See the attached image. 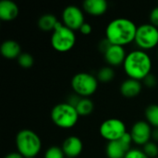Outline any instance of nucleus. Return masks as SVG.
<instances>
[{
	"label": "nucleus",
	"instance_id": "nucleus-26",
	"mask_svg": "<svg viewBox=\"0 0 158 158\" xmlns=\"http://www.w3.org/2000/svg\"><path fill=\"white\" fill-rule=\"evenodd\" d=\"M143 82L147 87L154 88L157 83V80H156V76L154 74L150 73L147 77H145V79L143 80Z\"/></svg>",
	"mask_w": 158,
	"mask_h": 158
},
{
	"label": "nucleus",
	"instance_id": "nucleus-13",
	"mask_svg": "<svg viewBox=\"0 0 158 158\" xmlns=\"http://www.w3.org/2000/svg\"><path fill=\"white\" fill-rule=\"evenodd\" d=\"M105 59L110 66H119L124 63L127 56L123 46L112 44L109 49L104 54Z\"/></svg>",
	"mask_w": 158,
	"mask_h": 158
},
{
	"label": "nucleus",
	"instance_id": "nucleus-10",
	"mask_svg": "<svg viewBox=\"0 0 158 158\" xmlns=\"http://www.w3.org/2000/svg\"><path fill=\"white\" fill-rule=\"evenodd\" d=\"M63 24L72 31L80 30L84 23V16L77 6H68L62 13Z\"/></svg>",
	"mask_w": 158,
	"mask_h": 158
},
{
	"label": "nucleus",
	"instance_id": "nucleus-24",
	"mask_svg": "<svg viewBox=\"0 0 158 158\" xmlns=\"http://www.w3.org/2000/svg\"><path fill=\"white\" fill-rule=\"evenodd\" d=\"M65 156L62 148H59L58 146L49 147L44 154V158H65Z\"/></svg>",
	"mask_w": 158,
	"mask_h": 158
},
{
	"label": "nucleus",
	"instance_id": "nucleus-32",
	"mask_svg": "<svg viewBox=\"0 0 158 158\" xmlns=\"http://www.w3.org/2000/svg\"><path fill=\"white\" fill-rule=\"evenodd\" d=\"M151 138L155 141V143L158 142V129L153 130V131H152V137Z\"/></svg>",
	"mask_w": 158,
	"mask_h": 158
},
{
	"label": "nucleus",
	"instance_id": "nucleus-5",
	"mask_svg": "<svg viewBox=\"0 0 158 158\" xmlns=\"http://www.w3.org/2000/svg\"><path fill=\"white\" fill-rule=\"evenodd\" d=\"M75 43L76 35L74 31L58 21L51 37V44L53 48L58 52H68L74 46Z\"/></svg>",
	"mask_w": 158,
	"mask_h": 158
},
{
	"label": "nucleus",
	"instance_id": "nucleus-8",
	"mask_svg": "<svg viewBox=\"0 0 158 158\" xmlns=\"http://www.w3.org/2000/svg\"><path fill=\"white\" fill-rule=\"evenodd\" d=\"M99 132L104 139L112 142L119 140L127 131L123 121L118 118H109L101 124Z\"/></svg>",
	"mask_w": 158,
	"mask_h": 158
},
{
	"label": "nucleus",
	"instance_id": "nucleus-19",
	"mask_svg": "<svg viewBox=\"0 0 158 158\" xmlns=\"http://www.w3.org/2000/svg\"><path fill=\"white\" fill-rule=\"evenodd\" d=\"M145 118L151 126L155 127V129H158V105H150L145 109Z\"/></svg>",
	"mask_w": 158,
	"mask_h": 158
},
{
	"label": "nucleus",
	"instance_id": "nucleus-2",
	"mask_svg": "<svg viewBox=\"0 0 158 158\" xmlns=\"http://www.w3.org/2000/svg\"><path fill=\"white\" fill-rule=\"evenodd\" d=\"M123 68L130 79L143 81L151 73L152 60L149 55L143 50L131 51L127 55Z\"/></svg>",
	"mask_w": 158,
	"mask_h": 158
},
{
	"label": "nucleus",
	"instance_id": "nucleus-21",
	"mask_svg": "<svg viewBox=\"0 0 158 158\" xmlns=\"http://www.w3.org/2000/svg\"><path fill=\"white\" fill-rule=\"evenodd\" d=\"M114 77H115V72L113 69L110 67H104L97 73L98 81H101L104 83H107L111 81L114 79Z\"/></svg>",
	"mask_w": 158,
	"mask_h": 158
},
{
	"label": "nucleus",
	"instance_id": "nucleus-17",
	"mask_svg": "<svg viewBox=\"0 0 158 158\" xmlns=\"http://www.w3.org/2000/svg\"><path fill=\"white\" fill-rule=\"evenodd\" d=\"M1 55L7 58V59H14L18 58L21 54V48L20 45L13 40H7L5 41L0 47Z\"/></svg>",
	"mask_w": 158,
	"mask_h": 158
},
{
	"label": "nucleus",
	"instance_id": "nucleus-29",
	"mask_svg": "<svg viewBox=\"0 0 158 158\" xmlns=\"http://www.w3.org/2000/svg\"><path fill=\"white\" fill-rule=\"evenodd\" d=\"M81 98H82V97H81L80 95H78V94H71V95H69V97L67 103H69V104L71 105L72 106L76 107L77 105L79 104V102L81 101Z\"/></svg>",
	"mask_w": 158,
	"mask_h": 158
},
{
	"label": "nucleus",
	"instance_id": "nucleus-14",
	"mask_svg": "<svg viewBox=\"0 0 158 158\" xmlns=\"http://www.w3.org/2000/svg\"><path fill=\"white\" fill-rule=\"evenodd\" d=\"M19 15L17 4L11 0H2L0 2V19L5 21L15 19Z\"/></svg>",
	"mask_w": 158,
	"mask_h": 158
},
{
	"label": "nucleus",
	"instance_id": "nucleus-23",
	"mask_svg": "<svg viewBox=\"0 0 158 158\" xmlns=\"http://www.w3.org/2000/svg\"><path fill=\"white\" fill-rule=\"evenodd\" d=\"M143 152L149 158L158 157V146L155 142H149L143 145Z\"/></svg>",
	"mask_w": 158,
	"mask_h": 158
},
{
	"label": "nucleus",
	"instance_id": "nucleus-15",
	"mask_svg": "<svg viewBox=\"0 0 158 158\" xmlns=\"http://www.w3.org/2000/svg\"><path fill=\"white\" fill-rule=\"evenodd\" d=\"M142 91V83L140 81L128 79L121 83L120 93L126 98H133L140 94Z\"/></svg>",
	"mask_w": 158,
	"mask_h": 158
},
{
	"label": "nucleus",
	"instance_id": "nucleus-6",
	"mask_svg": "<svg viewBox=\"0 0 158 158\" xmlns=\"http://www.w3.org/2000/svg\"><path fill=\"white\" fill-rule=\"evenodd\" d=\"M71 87L74 93L83 98L94 94L98 87V80L87 72H80L71 80Z\"/></svg>",
	"mask_w": 158,
	"mask_h": 158
},
{
	"label": "nucleus",
	"instance_id": "nucleus-11",
	"mask_svg": "<svg viewBox=\"0 0 158 158\" xmlns=\"http://www.w3.org/2000/svg\"><path fill=\"white\" fill-rule=\"evenodd\" d=\"M152 129L151 125L146 121H138L136 122L131 131V135L134 143L138 145H145L150 142L152 137Z\"/></svg>",
	"mask_w": 158,
	"mask_h": 158
},
{
	"label": "nucleus",
	"instance_id": "nucleus-33",
	"mask_svg": "<svg viewBox=\"0 0 158 158\" xmlns=\"http://www.w3.org/2000/svg\"><path fill=\"white\" fill-rule=\"evenodd\" d=\"M30 158H35V157H30Z\"/></svg>",
	"mask_w": 158,
	"mask_h": 158
},
{
	"label": "nucleus",
	"instance_id": "nucleus-3",
	"mask_svg": "<svg viewBox=\"0 0 158 158\" xmlns=\"http://www.w3.org/2000/svg\"><path fill=\"white\" fill-rule=\"evenodd\" d=\"M16 146L24 158L35 157L41 151L42 143L37 133L31 130H22L16 136Z\"/></svg>",
	"mask_w": 158,
	"mask_h": 158
},
{
	"label": "nucleus",
	"instance_id": "nucleus-4",
	"mask_svg": "<svg viewBox=\"0 0 158 158\" xmlns=\"http://www.w3.org/2000/svg\"><path fill=\"white\" fill-rule=\"evenodd\" d=\"M51 118L57 127L70 129L76 125L79 119V114L76 107L69 103H60L53 107L51 111Z\"/></svg>",
	"mask_w": 158,
	"mask_h": 158
},
{
	"label": "nucleus",
	"instance_id": "nucleus-16",
	"mask_svg": "<svg viewBox=\"0 0 158 158\" xmlns=\"http://www.w3.org/2000/svg\"><path fill=\"white\" fill-rule=\"evenodd\" d=\"M108 4L106 0H85L83 9L92 16H101L107 10Z\"/></svg>",
	"mask_w": 158,
	"mask_h": 158
},
{
	"label": "nucleus",
	"instance_id": "nucleus-20",
	"mask_svg": "<svg viewBox=\"0 0 158 158\" xmlns=\"http://www.w3.org/2000/svg\"><path fill=\"white\" fill-rule=\"evenodd\" d=\"M94 103L89 98H81L76 106L79 116H88L94 110Z\"/></svg>",
	"mask_w": 158,
	"mask_h": 158
},
{
	"label": "nucleus",
	"instance_id": "nucleus-28",
	"mask_svg": "<svg viewBox=\"0 0 158 158\" xmlns=\"http://www.w3.org/2000/svg\"><path fill=\"white\" fill-rule=\"evenodd\" d=\"M150 21H151V24H153L156 27H158V6L155 7L151 11V13H150Z\"/></svg>",
	"mask_w": 158,
	"mask_h": 158
},
{
	"label": "nucleus",
	"instance_id": "nucleus-31",
	"mask_svg": "<svg viewBox=\"0 0 158 158\" xmlns=\"http://www.w3.org/2000/svg\"><path fill=\"white\" fill-rule=\"evenodd\" d=\"M5 158H24L19 152H14V153H10L8 155H6Z\"/></svg>",
	"mask_w": 158,
	"mask_h": 158
},
{
	"label": "nucleus",
	"instance_id": "nucleus-1",
	"mask_svg": "<svg viewBox=\"0 0 158 158\" xmlns=\"http://www.w3.org/2000/svg\"><path fill=\"white\" fill-rule=\"evenodd\" d=\"M137 28L131 19H115L108 23L106 29V38L114 45L124 46L135 40Z\"/></svg>",
	"mask_w": 158,
	"mask_h": 158
},
{
	"label": "nucleus",
	"instance_id": "nucleus-30",
	"mask_svg": "<svg viewBox=\"0 0 158 158\" xmlns=\"http://www.w3.org/2000/svg\"><path fill=\"white\" fill-rule=\"evenodd\" d=\"M80 31H81L82 34H85V35H87V34H90V33L92 32V26H91L89 23H86V22H84V23H83V25L81 27V29H80Z\"/></svg>",
	"mask_w": 158,
	"mask_h": 158
},
{
	"label": "nucleus",
	"instance_id": "nucleus-27",
	"mask_svg": "<svg viewBox=\"0 0 158 158\" xmlns=\"http://www.w3.org/2000/svg\"><path fill=\"white\" fill-rule=\"evenodd\" d=\"M111 45H112V44H111L106 38H105V39H103V40L99 43L98 48H99L100 52H102L103 54H105V53L109 49V47H110Z\"/></svg>",
	"mask_w": 158,
	"mask_h": 158
},
{
	"label": "nucleus",
	"instance_id": "nucleus-9",
	"mask_svg": "<svg viewBox=\"0 0 158 158\" xmlns=\"http://www.w3.org/2000/svg\"><path fill=\"white\" fill-rule=\"evenodd\" d=\"M131 132H126L119 140L108 142L106 146V155L108 158H124L131 150L132 143Z\"/></svg>",
	"mask_w": 158,
	"mask_h": 158
},
{
	"label": "nucleus",
	"instance_id": "nucleus-7",
	"mask_svg": "<svg viewBox=\"0 0 158 158\" xmlns=\"http://www.w3.org/2000/svg\"><path fill=\"white\" fill-rule=\"evenodd\" d=\"M134 42L143 50H149L158 44V29L151 23L137 28Z\"/></svg>",
	"mask_w": 158,
	"mask_h": 158
},
{
	"label": "nucleus",
	"instance_id": "nucleus-34",
	"mask_svg": "<svg viewBox=\"0 0 158 158\" xmlns=\"http://www.w3.org/2000/svg\"><path fill=\"white\" fill-rule=\"evenodd\" d=\"M67 158H69V157H67Z\"/></svg>",
	"mask_w": 158,
	"mask_h": 158
},
{
	"label": "nucleus",
	"instance_id": "nucleus-35",
	"mask_svg": "<svg viewBox=\"0 0 158 158\" xmlns=\"http://www.w3.org/2000/svg\"><path fill=\"white\" fill-rule=\"evenodd\" d=\"M156 158H158V157H156Z\"/></svg>",
	"mask_w": 158,
	"mask_h": 158
},
{
	"label": "nucleus",
	"instance_id": "nucleus-18",
	"mask_svg": "<svg viewBox=\"0 0 158 158\" xmlns=\"http://www.w3.org/2000/svg\"><path fill=\"white\" fill-rule=\"evenodd\" d=\"M57 19L53 14H44L40 17L38 19V27L43 31H51L55 30L56 25L57 24Z\"/></svg>",
	"mask_w": 158,
	"mask_h": 158
},
{
	"label": "nucleus",
	"instance_id": "nucleus-25",
	"mask_svg": "<svg viewBox=\"0 0 158 158\" xmlns=\"http://www.w3.org/2000/svg\"><path fill=\"white\" fill-rule=\"evenodd\" d=\"M124 158H149L143 151L139 149H131L125 156Z\"/></svg>",
	"mask_w": 158,
	"mask_h": 158
},
{
	"label": "nucleus",
	"instance_id": "nucleus-22",
	"mask_svg": "<svg viewBox=\"0 0 158 158\" xmlns=\"http://www.w3.org/2000/svg\"><path fill=\"white\" fill-rule=\"evenodd\" d=\"M18 62L21 68L30 69L32 67L34 60H33V57L31 55H30L28 53H21L20 56L18 57Z\"/></svg>",
	"mask_w": 158,
	"mask_h": 158
},
{
	"label": "nucleus",
	"instance_id": "nucleus-12",
	"mask_svg": "<svg viewBox=\"0 0 158 158\" xmlns=\"http://www.w3.org/2000/svg\"><path fill=\"white\" fill-rule=\"evenodd\" d=\"M82 147V142L79 137L69 136L64 141L62 150L67 157L75 158L81 155Z\"/></svg>",
	"mask_w": 158,
	"mask_h": 158
}]
</instances>
